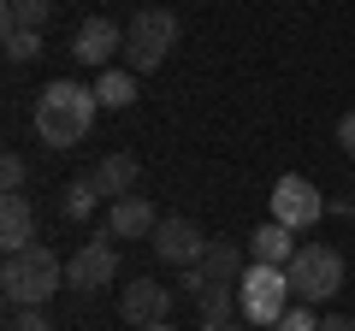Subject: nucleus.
Here are the masks:
<instances>
[{"label":"nucleus","instance_id":"19","mask_svg":"<svg viewBox=\"0 0 355 331\" xmlns=\"http://www.w3.org/2000/svg\"><path fill=\"white\" fill-rule=\"evenodd\" d=\"M60 0H6V12H0V30H42L53 18Z\"/></svg>","mask_w":355,"mask_h":331},{"label":"nucleus","instance_id":"13","mask_svg":"<svg viewBox=\"0 0 355 331\" xmlns=\"http://www.w3.org/2000/svg\"><path fill=\"white\" fill-rule=\"evenodd\" d=\"M30 242H36V213H30L24 190H6L0 195V249L18 255V249H30Z\"/></svg>","mask_w":355,"mask_h":331},{"label":"nucleus","instance_id":"23","mask_svg":"<svg viewBox=\"0 0 355 331\" xmlns=\"http://www.w3.org/2000/svg\"><path fill=\"white\" fill-rule=\"evenodd\" d=\"M12 325H18V331H53V319L42 314V307H18V314H12Z\"/></svg>","mask_w":355,"mask_h":331},{"label":"nucleus","instance_id":"22","mask_svg":"<svg viewBox=\"0 0 355 331\" xmlns=\"http://www.w3.org/2000/svg\"><path fill=\"white\" fill-rule=\"evenodd\" d=\"M0 184H6V190H24V154H6V160H0Z\"/></svg>","mask_w":355,"mask_h":331},{"label":"nucleus","instance_id":"27","mask_svg":"<svg viewBox=\"0 0 355 331\" xmlns=\"http://www.w3.org/2000/svg\"><path fill=\"white\" fill-rule=\"evenodd\" d=\"M142 331H166V325H142Z\"/></svg>","mask_w":355,"mask_h":331},{"label":"nucleus","instance_id":"9","mask_svg":"<svg viewBox=\"0 0 355 331\" xmlns=\"http://www.w3.org/2000/svg\"><path fill=\"white\" fill-rule=\"evenodd\" d=\"M119 314H125V325H166V314H172V290L154 278H130L125 296H119Z\"/></svg>","mask_w":355,"mask_h":331},{"label":"nucleus","instance_id":"20","mask_svg":"<svg viewBox=\"0 0 355 331\" xmlns=\"http://www.w3.org/2000/svg\"><path fill=\"white\" fill-rule=\"evenodd\" d=\"M42 53V30H6V65H30Z\"/></svg>","mask_w":355,"mask_h":331},{"label":"nucleus","instance_id":"26","mask_svg":"<svg viewBox=\"0 0 355 331\" xmlns=\"http://www.w3.org/2000/svg\"><path fill=\"white\" fill-rule=\"evenodd\" d=\"M219 331H243V325H219Z\"/></svg>","mask_w":355,"mask_h":331},{"label":"nucleus","instance_id":"1","mask_svg":"<svg viewBox=\"0 0 355 331\" xmlns=\"http://www.w3.org/2000/svg\"><path fill=\"white\" fill-rule=\"evenodd\" d=\"M95 113H101L95 89H83L71 77H53L48 89L36 95V136L48 142V148H77V142L95 130Z\"/></svg>","mask_w":355,"mask_h":331},{"label":"nucleus","instance_id":"5","mask_svg":"<svg viewBox=\"0 0 355 331\" xmlns=\"http://www.w3.org/2000/svg\"><path fill=\"white\" fill-rule=\"evenodd\" d=\"M172 48H178V12H166V6H142V12L130 18V30H125L130 71H160Z\"/></svg>","mask_w":355,"mask_h":331},{"label":"nucleus","instance_id":"25","mask_svg":"<svg viewBox=\"0 0 355 331\" xmlns=\"http://www.w3.org/2000/svg\"><path fill=\"white\" fill-rule=\"evenodd\" d=\"M320 331H355V319L349 314H326V319H320Z\"/></svg>","mask_w":355,"mask_h":331},{"label":"nucleus","instance_id":"4","mask_svg":"<svg viewBox=\"0 0 355 331\" xmlns=\"http://www.w3.org/2000/svg\"><path fill=\"white\" fill-rule=\"evenodd\" d=\"M291 278H284V267H261V260H249V272H243V284H237V307H243V319L249 325H279L284 314H291Z\"/></svg>","mask_w":355,"mask_h":331},{"label":"nucleus","instance_id":"16","mask_svg":"<svg viewBox=\"0 0 355 331\" xmlns=\"http://www.w3.org/2000/svg\"><path fill=\"white\" fill-rule=\"evenodd\" d=\"M231 307H237V284H202V290H196V314H202V331L231 325Z\"/></svg>","mask_w":355,"mask_h":331},{"label":"nucleus","instance_id":"12","mask_svg":"<svg viewBox=\"0 0 355 331\" xmlns=\"http://www.w3.org/2000/svg\"><path fill=\"white\" fill-rule=\"evenodd\" d=\"M154 225H160V213H154L142 195H119L113 207H107V237L113 242H137V237H154Z\"/></svg>","mask_w":355,"mask_h":331},{"label":"nucleus","instance_id":"10","mask_svg":"<svg viewBox=\"0 0 355 331\" xmlns=\"http://www.w3.org/2000/svg\"><path fill=\"white\" fill-rule=\"evenodd\" d=\"M119 48H125V30H119L113 18H83V24H77V36H71L77 65H113Z\"/></svg>","mask_w":355,"mask_h":331},{"label":"nucleus","instance_id":"8","mask_svg":"<svg viewBox=\"0 0 355 331\" xmlns=\"http://www.w3.org/2000/svg\"><path fill=\"white\" fill-rule=\"evenodd\" d=\"M154 255L166 260V267H178V272H190L196 260L207 255V237H202V225H196V219H160V225H154Z\"/></svg>","mask_w":355,"mask_h":331},{"label":"nucleus","instance_id":"24","mask_svg":"<svg viewBox=\"0 0 355 331\" xmlns=\"http://www.w3.org/2000/svg\"><path fill=\"white\" fill-rule=\"evenodd\" d=\"M338 142H343V154L355 160V113H343V118H338Z\"/></svg>","mask_w":355,"mask_h":331},{"label":"nucleus","instance_id":"18","mask_svg":"<svg viewBox=\"0 0 355 331\" xmlns=\"http://www.w3.org/2000/svg\"><path fill=\"white\" fill-rule=\"evenodd\" d=\"M95 101H101V107H130V101H137V71H125V65H101V77H95Z\"/></svg>","mask_w":355,"mask_h":331},{"label":"nucleus","instance_id":"2","mask_svg":"<svg viewBox=\"0 0 355 331\" xmlns=\"http://www.w3.org/2000/svg\"><path fill=\"white\" fill-rule=\"evenodd\" d=\"M53 290H65V260L53 255V249L30 242V249L6 255V267H0V296L12 307H42Z\"/></svg>","mask_w":355,"mask_h":331},{"label":"nucleus","instance_id":"6","mask_svg":"<svg viewBox=\"0 0 355 331\" xmlns=\"http://www.w3.org/2000/svg\"><path fill=\"white\" fill-rule=\"evenodd\" d=\"M113 278H119V242H113V237H89V242H77V255L65 260V284H71L77 296L107 290Z\"/></svg>","mask_w":355,"mask_h":331},{"label":"nucleus","instance_id":"14","mask_svg":"<svg viewBox=\"0 0 355 331\" xmlns=\"http://www.w3.org/2000/svg\"><path fill=\"white\" fill-rule=\"evenodd\" d=\"M291 255H296V231L279 225V219H266L249 237V260H261V267H291Z\"/></svg>","mask_w":355,"mask_h":331},{"label":"nucleus","instance_id":"7","mask_svg":"<svg viewBox=\"0 0 355 331\" xmlns=\"http://www.w3.org/2000/svg\"><path fill=\"white\" fill-rule=\"evenodd\" d=\"M320 213H326V195H320V184H308L302 172H284L279 184H272V219L291 231H308L320 225Z\"/></svg>","mask_w":355,"mask_h":331},{"label":"nucleus","instance_id":"15","mask_svg":"<svg viewBox=\"0 0 355 331\" xmlns=\"http://www.w3.org/2000/svg\"><path fill=\"white\" fill-rule=\"evenodd\" d=\"M137 178H142V166H137V154H107L101 166H95V184H101V195H130L137 190Z\"/></svg>","mask_w":355,"mask_h":331},{"label":"nucleus","instance_id":"11","mask_svg":"<svg viewBox=\"0 0 355 331\" xmlns=\"http://www.w3.org/2000/svg\"><path fill=\"white\" fill-rule=\"evenodd\" d=\"M243 272H249V267H243V255L231 249V242H207V255L184 272V290L196 296L202 284H243Z\"/></svg>","mask_w":355,"mask_h":331},{"label":"nucleus","instance_id":"3","mask_svg":"<svg viewBox=\"0 0 355 331\" xmlns=\"http://www.w3.org/2000/svg\"><path fill=\"white\" fill-rule=\"evenodd\" d=\"M284 278H291V296L296 302H331V296L343 290V255L338 249H326V242H296L291 267H284Z\"/></svg>","mask_w":355,"mask_h":331},{"label":"nucleus","instance_id":"17","mask_svg":"<svg viewBox=\"0 0 355 331\" xmlns=\"http://www.w3.org/2000/svg\"><path fill=\"white\" fill-rule=\"evenodd\" d=\"M95 207H101V184H95V178H71V184H65L60 213L71 219V225H89V219H95Z\"/></svg>","mask_w":355,"mask_h":331},{"label":"nucleus","instance_id":"21","mask_svg":"<svg viewBox=\"0 0 355 331\" xmlns=\"http://www.w3.org/2000/svg\"><path fill=\"white\" fill-rule=\"evenodd\" d=\"M272 331H320V319H314V307H308V302H291V314H284Z\"/></svg>","mask_w":355,"mask_h":331},{"label":"nucleus","instance_id":"28","mask_svg":"<svg viewBox=\"0 0 355 331\" xmlns=\"http://www.w3.org/2000/svg\"><path fill=\"white\" fill-rule=\"evenodd\" d=\"M6 331H18V325H6Z\"/></svg>","mask_w":355,"mask_h":331}]
</instances>
